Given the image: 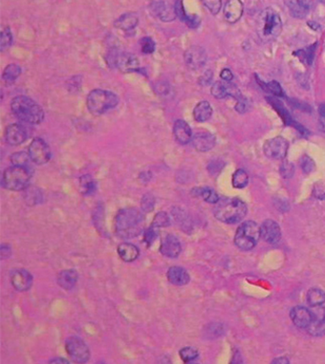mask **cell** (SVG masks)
<instances>
[{"label": "cell", "mask_w": 325, "mask_h": 364, "mask_svg": "<svg viewBox=\"0 0 325 364\" xmlns=\"http://www.w3.org/2000/svg\"><path fill=\"white\" fill-rule=\"evenodd\" d=\"M50 362L51 363H69V361L67 359H64V358H54Z\"/></svg>", "instance_id": "obj_54"}, {"label": "cell", "mask_w": 325, "mask_h": 364, "mask_svg": "<svg viewBox=\"0 0 325 364\" xmlns=\"http://www.w3.org/2000/svg\"><path fill=\"white\" fill-rule=\"evenodd\" d=\"M65 349L70 358L77 363H85L90 357V350L82 338L71 337L66 340Z\"/></svg>", "instance_id": "obj_9"}, {"label": "cell", "mask_w": 325, "mask_h": 364, "mask_svg": "<svg viewBox=\"0 0 325 364\" xmlns=\"http://www.w3.org/2000/svg\"><path fill=\"white\" fill-rule=\"evenodd\" d=\"M179 355H180L181 359L186 363L194 361L199 356L198 351L193 347H185V348L181 349Z\"/></svg>", "instance_id": "obj_37"}, {"label": "cell", "mask_w": 325, "mask_h": 364, "mask_svg": "<svg viewBox=\"0 0 325 364\" xmlns=\"http://www.w3.org/2000/svg\"><path fill=\"white\" fill-rule=\"evenodd\" d=\"M156 228L157 227L151 226V227L145 231V234H144V241H145V243L147 246H151L153 242L157 238L158 233H157Z\"/></svg>", "instance_id": "obj_44"}, {"label": "cell", "mask_w": 325, "mask_h": 364, "mask_svg": "<svg viewBox=\"0 0 325 364\" xmlns=\"http://www.w3.org/2000/svg\"><path fill=\"white\" fill-rule=\"evenodd\" d=\"M299 165L301 166V168H302V170H303L304 173H310V172L315 169V163L308 156H303L302 158L300 159Z\"/></svg>", "instance_id": "obj_45"}, {"label": "cell", "mask_w": 325, "mask_h": 364, "mask_svg": "<svg viewBox=\"0 0 325 364\" xmlns=\"http://www.w3.org/2000/svg\"><path fill=\"white\" fill-rule=\"evenodd\" d=\"M140 44L142 47V52L145 55L152 54L155 50V42H153L151 37H143L140 42Z\"/></svg>", "instance_id": "obj_41"}, {"label": "cell", "mask_w": 325, "mask_h": 364, "mask_svg": "<svg viewBox=\"0 0 325 364\" xmlns=\"http://www.w3.org/2000/svg\"><path fill=\"white\" fill-rule=\"evenodd\" d=\"M216 139L209 132H198L193 137V144L197 151L207 152L215 147Z\"/></svg>", "instance_id": "obj_17"}, {"label": "cell", "mask_w": 325, "mask_h": 364, "mask_svg": "<svg viewBox=\"0 0 325 364\" xmlns=\"http://www.w3.org/2000/svg\"><path fill=\"white\" fill-rule=\"evenodd\" d=\"M220 76L224 82H231L234 79V74L230 69H223L220 73Z\"/></svg>", "instance_id": "obj_51"}, {"label": "cell", "mask_w": 325, "mask_h": 364, "mask_svg": "<svg viewBox=\"0 0 325 364\" xmlns=\"http://www.w3.org/2000/svg\"><path fill=\"white\" fill-rule=\"evenodd\" d=\"M273 363H289V360L286 357H279V358H276V360H274Z\"/></svg>", "instance_id": "obj_55"}, {"label": "cell", "mask_w": 325, "mask_h": 364, "mask_svg": "<svg viewBox=\"0 0 325 364\" xmlns=\"http://www.w3.org/2000/svg\"><path fill=\"white\" fill-rule=\"evenodd\" d=\"M170 225V219L169 216L164 212L158 213L153 218L152 225L153 227H168Z\"/></svg>", "instance_id": "obj_38"}, {"label": "cell", "mask_w": 325, "mask_h": 364, "mask_svg": "<svg viewBox=\"0 0 325 364\" xmlns=\"http://www.w3.org/2000/svg\"><path fill=\"white\" fill-rule=\"evenodd\" d=\"M11 108L15 117L28 124H40L44 118L42 106L28 97H15L11 103Z\"/></svg>", "instance_id": "obj_3"}, {"label": "cell", "mask_w": 325, "mask_h": 364, "mask_svg": "<svg viewBox=\"0 0 325 364\" xmlns=\"http://www.w3.org/2000/svg\"><path fill=\"white\" fill-rule=\"evenodd\" d=\"M30 156L29 154H26L24 152H16L14 155L11 156V162L14 165H22V166H27Z\"/></svg>", "instance_id": "obj_40"}, {"label": "cell", "mask_w": 325, "mask_h": 364, "mask_svg": "<svg viewBox=\"0 0 325 364\" xmlns=\"http://www.w3.org/2000/svg\"><path fill=\"white\" fill-rule=\"evenodd\" d=\"M166 277L168 281L175 286H185L190 280L189 275L187 271L181 267H171L168 269Z\"/></svg>", "instance_id": "obj_23"}, {"label": "cell", "mask_w": 325, "mask_h": 364, "mask_svg": "<svg viewBox=\"0 0 325 364\" xmlns=\"http://www.w3.org/2000/svg\"><path fill=\"white\" fill-rule=\"evenodd\" d=\"M295 173V167L294 165L289 162H284L282 165H280V174L283 178H291Z\"/></svg>", "instance_id": "obj_46"}, {"label": "cell", "mask_w": 325, "mask_h": 364, "mask_svg": "<svg viewBox=\"0 0 325 364\" xmlns=\"http://www.w3.org/2000/svg\"><path fill=\"white\" fill-rule=\"evenodd\" d=\"M80 186H81V193H83V195H91L97 189L95 181L91 178L89 175H84L81 178Z\"/></svg>", "instance_id": "obj_32"}, {"label": "cell", "mask_w": 325, "mask_h": 364, "mask_svg": "<svg viewBox=\"0 0 325 364\" xmlns=\"http://www.w3.org/2000/svg\"><path fill=\"white\" fill-rule=\"evenodd\" d=\"M151 10L155 14L159 16L163 21H171L175 18V11L171 8L166 5V3L160 2H153Z\"/></svg>", "instance_id": "obj_28"}, {"label": "cell", "mask_w": 325, "mask_h": 364, "mask_svg": "<svg viewBox=\"0 0 325 364\" xmlns=\"http://www.w3.org/2000/svg\"><path fill=\"white\" fill-rule=\"evenodd\" d=\"M212 79H213V72L212 71H207L205 72L202 76H201L200 79H199V83L202 84V85H207L208 83L212 82Z\"/></svg>", "instance_id": "obj_50"}, {"label": "cell", "mask_w": 325, "mask_h": 364, "mask_svg": "<svg viewBox=\"0 0 325 364\" xmlns=\"http://www.w3.org/2000/svg\"><path fill=\"white\" fill-rule=\"evenodd\" d=\"M317 48V43L313 44L308 48L303 49V50H299L298 52L295 53V55L299 58V60L302 62H304L308 65H311L314 62V58H315V51Z\"/></svg>", "instance_id": "obj_33"}, {"label": "cell", "mask_w": 325, "mask_h": 364, "mask_svg": "<svg viewBox=\"0 0 325 364\" xmlns=\"http://www.w3.org/2000/svg\"><path fill=\"white\" fill-rule=\"evenodd\" d=\"M28 154L31 158V161L36 165H44L51 158L50 148L41 138H36L32 141L29 146Z\"/></svg>", "instance_id": "obj_11"}, {"label": "cell", "mask_w": 325, "mask_h": 364, "mask_svg": "<svg viewBox=\"0 0 325 364\" xmlns=\"http://www.w3.org/2000/svg\"><path fill=\"white\" fill-rule=\"evenodd\" d=\"M13 42V35L9 28H6L1 32V39H0V46L1 51H4L5 49H8Z\"/></svg>", "instance_id": "obj_39"}, {"label": "cell", "mask_w": 325, "mask_h": 364, "mask_svg": "<svg viewBox=\"0 0 325 364\" xmlns=\"http://www.w3.org/2000/svg\"><path fill=\"white\" fill-rule=\"evenodd\" d=\"M235 109L239 113H244L245 111L247 110V106H246V104L241 99L238 100V103L235 105Z\"/></svg>", "instance_id": "obj_53"}, {"label": "cell", "mask_w": 325, "mask_h": 364, "mask_svg": "<svg viewBox=\"0 0 325 364\" xmlns=\"http://www.w3.org/2000/svg\"><path fill=\"white\" fill-rule=\"evenodd\" d=\"M24 193V199L29 206L39 205L42 201V193L39 188L35 186H27Z\"/></svg>", "instance_id": "obj_30"}, {"label": "cell", "mask_w": 325, "mask_h": 364, "mask_svg": "<svg viewBox=\"0 0 325 364\" xmlns=\"http://www.w3.org/2000/svg\"><path fill=\"white\" fill-rule=\"evenodd\" d=\"M21 68L16 64H9L3 72V80L6 83H14L21 76Z\"/></svg>", "instance_id": "obj_35"}, {"label": "cell", "mask_w": 325, "mask_h": 364, "mask_svg": "<svg viewBox=\"0 0 325 364\" xmlns=\"http://www.w3.org/2000/svg\"><path fill=\"white\" fill-rule=\"evenodd\" d=\"M119 99L110 91L96 89L91 91L87 96V107L90 113L100 116L107 111L116 107Z\"/></svg>", "instance_id": "obj_5"}, {"label": "cell", "mask_w": 325, "mask_h": 364, "mask_svg": "<svg viewBox=\"0 0 325 364\" xmlns=\"http://www.w3.org/2000/svg\"><path fill=\"white\" fill-rule=\"evenodd\" d=\"M107 63L111 67L118 68L123 73H131L139 69V60L130 53L112 50L106 56Z\"/></svg>", "instance_id": "obj_8"}, {"label": "cell", "mask_w": 325, "mask_h": 364, "mask_svg": "<svg viewBox=\"0 0 325 364\" xmlns=\"http://www.w3.org/2000/svg\"><path fill=\"white\" fill-rule=\"evenodd\" d=\"M174 11H175V14L176 15L180 18L181 21H185L186 17H187V14H186V11H185V8H184V5H183V1L182 0H177L175 2V5H174Z\"/></svg>", "instance_id": "obj_47"}, {"label": "cell", "mask_w": 325, "mask_h": 364, "mask_svg": "<svg viewBox=\"0 0 325 364\" xmlns=\"http://www.w3.org/2000/svg\"><path fill=\"white\" fill-rule=\"evenodd\" d=\"M260 233L263 239L270 244H277L281 238L280 227L274 220L264 221L260 227Z\"/></svg>", "instance_id": "obj_15"}, {"label": "cell", "mask_w": 325, "mask_h": 364, "mask_svg": "<svg viewBox=\"0 0 325 364\" xmlns=\"http://www.w3.org/2000/svg\"><path fill=\"white\" fill-rule=\"evenodd\" d=\"M307 302L312 307H318L325 302V293L319 289H311L307 294Z\"/></svg>", "instance_id": "obj_31"}, {"label": "cell", "mask_w": 325, "mask_h": 364, "mask_svg": "<svg viewBox=\"0 0 325 364\" xmlns=\"http://www.w3.org/2000/svg\"><path fill=\"white\" fill-rule=\"evenodd\" d=\"M244 6L241 0H227L224 6V17L228 23H236L242 16Z\"/></svg>", "instance_id": "obj_16"}, {"label": "cell", "mask_w": 325, "mask_h": 364, "mask_svg": "<svg viewBox=\"0 0 325 364\" xmlns=\"http://www.w3.org/2000/svg\"><path fill=\"white\" fill-rule=\"evenodd\" d=\"M182 247L180 241L173 234H167L161 242L160 253L168 258H176L181 254Z\"/></svg>", "instance_id": "obj_13"}, {"label": "cell", "mask_w": 325, "mask_h": 364, "mask_svg": "<svg viewBox=\"0 0 325 364\" xmlns=\"http://www.w3.org/2000/svg\"><path fill=\"white\" fill-rule=\"evenodd\" d=\"M248 212L247 205L238 198H225L219 200L215 208V216L217 220L226 224H235L242 220Z\"/></svg>", "instance_id": "obj_2"}, {"label": "cell", "mask_w": 325, "mask_h": 364, "mask_svg": "<svg viewBox=\"0 0 325 364\" xmlns=\"http://www.w3.org/2000/svg\"><path fill=\"white\" fill-rule=\"evenodd\" d=\"M249 183V176L247 172L243 169H238L234 173L232 184L235 188H243L248 185Z\"/></svg>", "instance_id": "obj_34"}, {"label": "cell", "mask_w": 325, "mask_h": 364, "mask_svg": "<svg viewBox=\"0 0 325 364\" xmlns=\"http://www.w3.org/2000/svg\"><path fill=\"white\" fill-rule=\"evenodd\" d=\"M154 206H155V198H154V196L151 195V194H145V196L143 197V199H142V202H141L142 209L145 213H150L154 209Z\"/></svg>", "instance_id": "obj_42"}, {"label": "cell", "mask_w": 325, "mask_h": 364, "mask_svg": "<svg viewBox=\"0 0 325 364\" xmlns=\"http://www.w3.org/2000/svg\"><path fill=\"white\" fill-rule=\"evenodd\" d=\"M266 85H267L268 89L270 90V92H272L273 94H275L277 96H283L282 88L279 85V83H277V82H272V83H268Z\"/></svg>", "instance_id": "obj_49"}, {"label": "cell", "mask_w": 325, "mask_h": 364, "mask_svg": "<svg viewBox=\"0 0 325 364\" xmlns=\"http://www.w3.org/2000/svg\"><path fill=\"white\" fill-rule=\"evenodd\" d=\"M27 139V132L21 124H10L5 131V140L11 145H18Z\"/></svg>", "instance_id": "obj_18"}, {"label": "cell", "mask_w": 325, "mask_h": 364, "mask_svg": "<svg viewBox=\"0 0 325 364\" xmlns=\"http://www.w3.org/2000/svg\"><path fill=\"white\" fill-rule=\"evenodd\" d=\"M289 148L287 140L282 137L273 138L268 140L263 146V150L268 158L282 160L286 157Z\"/></svg>", "instance_id": "obj_10"}, {"label": "cell", "mask_w": 325, "mask_h": 364, "mask_svg": "<svg viewBox=\"0 0 325 364\" xmlns=\"http://www.w3.org/2000/svg\"><path fill=\"white\" fill-rule=\"evenodd\" d=\"M213 115V108L208 102L204 101L198 103L194 110V120L198 123L207 122Z\"/></svg>", "instance_id": "obj_27"}, {"label": "cell", "mask_w": 325, "mask_h": 364, "mask_svg": "<svg viewBox=\"0 0 325 364\" xmlns=\"http://www.w3.org/2000/svg\"><path fill=\"white\" fill-rule=\"evenodd\" d=\"M318 113L322 116V117L325 118V103H322L319 105L318 107Z\"/></svg>", "instance_id": "obj_56"}, {"label": "cell", "mask_w": 325, "mask_h": 364, "mask_svg": "<svg viewBox=\"0 0 325 364\" xmlns=\"http://www.w3.org/2000/svg\"><path fill=\"white\" fill-rule=\"evenodd\" d=\"M284 3L296 18H304L313 7V0H284Z\"/></svg>", "instance_id": "obj_14"}, {"label": "cell", "mask_w": 325, "mask_h": 364, "mask_svg": "<svg viewBox=\"0 0 325 364\" xmlns=\"http://www.w3.org/2000/svg\"><path fill=\"white\" fill-rule=\"evenodd\" d=\"M202 2L213 14H218L222 7V0H202Z\"/></svg>", "instance_id": "obj_43"}, {"label": "cell", "mask_w": 325, "mask_h": 364, "mask_svg": "<svg viewBox=\"0 0 325 364\" xmlns=\"http://www.w3.org/2000/svg\"><path fill=\"white\" fill-rule=\"evenodd\" d=\"M138 16L136 14L128 13L121 15L117 21H115L114 25L118 29H121L125 32H129L134 30V28L138 25Z\"/></svg>", "instance_id": "obj_26"}, {"label": "cell", "mask_w": 325, "mask_h": 364, "mask_svg": "<svg viewBox=\"0 0 325 364\" xmlns=\"http://www.w3.org/2000/svg\"><path fill=\"white\" fill-rule=\"evenodd\" d=\"M312 321L307 327L309 334L314 337L325 336V310L318 309L317 312L312 313Z\"/></svg>", "instance_id": "obj_19"}, {"label": "cell", "mask_w": 325, "mask_h": 364, "mask_svg": "<svg viewBox=\"0 0 325 364\" xmlns=\"http://www.w3.org/2000/svg\"><path fill=\"white\" fill-rule=\"evenodd\" d=\"M31 172L27 166L14 165L7 168L2 177V184L5 188L13 191L24 190L30 182Z\"/></svg>", "instance_id": "obj_6"}, {"label": "cell", "mask_w": 325, "mask_h": 364, "mask_svg": "<svg viewBox=\"0 0 325 364\" xmlns=\"http://www.w3.org/2000/svg\"><path fill=\"white\" fill-rule=\"evenodd\" d=\"M212 95L216 99H224L228 96V82H216L212 86Z\"/></svg>", "instance_id": "obj_36"}, {"label": "cell", "mask_w": 325, "mask_h": 364, "mask_svg": "<svg viewBox=\"0 0 325 364\" xmlns=\"http://www.w3.org/2000/svg\"><path fill=\"white\" fill-rule=\"evenodd\" d=\"M145 216L135 207L121 209L115 217V229L122 238H133L143 232Z\"/></svg>", "instance_id": "obj_1"}, {"label": "cell", "mask_w": 325, "mask_h": 364, "mask_svg": "<svg viewBox=\"0 0 325 364\" xmlns=\"http://www.w3.org/2000/svg\"><path fill=\"white\" fill-rule=\"evenodd\" d=\"M184 58L187 67L193 70L202 68L207 62L206 51L200 46H192L187 49Z\"/></svg>", "instance_id": "obj_12"}, {"label": "cell", "mask_w": 325, "mask_h": 364, "mask_svg": "<svg viewBox=\"0 0 325 364\" xmlns=\"http://www.w3.org/2000/svg\"><path fill=\"white\" fill-rule=\"evenodd\" d=\"M256 31L263 42L277 39L282 31V21L277 12L271 8L264 9L258 15Z\"/></svg>", "instance_id": "obj_4"}, {"label": "cell", "mask_w": 325, "mask_h": 364, "mask_svg": "<svg viewBox=\"0 0 325 364\" xmlns=\"http://www.w3.org/2000/svg\"><path fill=\"white\" fill-rule=\"evenodd\" d=\"M312 317V312L301 306H297L291 311V319L298 328H307L311 323Z\"/></svg>", "instance_id": "obj_21"}, {"label": "cell", "mask_w": 325, "mask_h": 364, "mask_svg": "<svg viewBox=\"0 0 325 364\" xmlns=\"http://www.w3.org/2000/svg\"><path fill=\"white\" fill-rule=\"evenodd\" d=\"M173 134L175 140L180 144H187L193 140V132L189 125L182 120L175 122L173 126Z\"/></svg>", "instance_id": "obj_22"}, {"label": "cell", "mask_w": 325, "mask_h": 364, "mask_svg": "<svg viewBox=\"0 0 325 364\" xmlns=\"http://www.w3.org/2000/svg\"><path fill=\"white\" fill-rule=\"evenodd\" d=\"M118 254L122 260L125 262H132L136 260L140 255L138 247L129 243H124L119 245L117 248Z\"/></svg>", "instance_id": "obj_25"}, {"label": "cell", "mask_w": 325, "mask_h": 364, "mask_svg": "<svg viewBox=\"0 0 325 364\" xmlns=\"http://www.w3.org/2000/svg\"><path fill=\"white\" fill-rule=\"evenodd\" d=\"M11 254H12V250H11L10 246H8V245L1 246V258L2 259H7Z\"/></svg>", "instance_id": "obj_52"}, {"label": "cell", "mask_w": 325, "mask_h": 364, "mask_svg": "<svg viewBox=\"0 0 325 364\" xmlns=\"http://www.w3.org/2000/svg\"><path fill=\"white\" fill-rule=\"evenodd\" d=\"M78 277L79 275L75 270H65L58 275V283L62 288L69 291L76 285Z\"/></svg>", "instance_id": "obj_24"}, {"label": "cell", "mask_w": 325, "mask_h": 364, "mask_svg": "<svg viewBox=\"0 0 325 364\" xmlns=\"http://www.w3.org/2000/svg\"><path fill=\"white\" fill-rule=\"evenodd\" d=\"M11 281L15 290L20 292H25L31 288L33 284V277L31 274L25 270H16L12 275Z\"/></svg>", "instance_id": "obj_20"}, {"label": "cell", "mask_w": 325, "mask_h": 364, "mask_svg": "<svg viewBox=\"0 0 325 364\" xmlns=\"http://www.w3.org/2000/svg\"><path fill=\"white\" fill-rule=\"evenodd\" d=\"M261 237L260 227L253 222L247 221L242 223L236 231L235 244L242 251H251L256 247L259 238Z\"/></svg>", "instance_id": "obj_7"}, {"label": "cell", "mask_w": 325, "mask_h": 364, "mask_svg": "<svg viewBox=\"0 0 325 364\" xmlns=\"http://www.w3.org/2000/svg\"><path fill=\"white\" fill-rule=\"evenodd\" d=\"M184 22H186V24L188 27L197 28L200 24V18L196 14H192V15L187 14V17H186V20H185Z\"/></svg>", "instance_id": "obj_48"}, {"label": "cell", "mask_w": 325, "mask_h": 364, "mask_svg": "<svg viewBox=\"0 0 325 364\" xmlns=\"http://www.w3.org/2000/svg\"><path fill=\"white\" fill-rule=\"evenodd\" d=\"M192 194L195 197H202L209 204H217L219 201L218 195L209 187H195L192 190Z\"/></svg>", "instance_id": "obj_29"}]
</instances>
